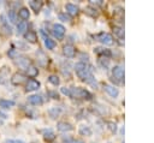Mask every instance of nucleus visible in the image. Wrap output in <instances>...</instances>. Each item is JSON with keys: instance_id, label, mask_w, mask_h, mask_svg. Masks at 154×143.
Masks as SVG:
<instances>
[{"instance_id": "nucleus-1", "label": "nucleus", "mask_w": 154, "mask_h": 143, "mask_svg": "<svg viewBox=\"0 0 154 143\" xmlns=\"http://www.w3.org/2000/svg\"><path fill=\"white\" fill-rule=\"evenodd\" d=\"M75 71H76L77 76H78L82 81H84V82H87V83H90V84L96 83V82H95V78H94V76H93V73H91V67H90L89 65H87L85 62H83V61L77 62V64L75 65Z\"/></svg>"}, {"instance_id": "nucleus-2", "label": "nucleus", "mask_w": 154, "mask_h": 143, "mask_svg": "<svg viewBox=\"0 0 154 143\" xmlns=\"http://www.w3.org/2000/svg\"><path fill=\"white\" fill-rule=\"evenodd\" d=\"M69 89H70V97H73V99H87V100L91 99V94L84 88L72 87V88H69Z\"/></svg>"}, {"instance_id": "nucleus-3", "label": "nucleus", "mask_w": 154, "mask_h": 143, "mask_svg": "<svg viewBox=\"0 0 154 143\" xmlns=\"http://www.w3.org/2000/svg\"><path fill=\"white\" fill-rule=\"evenodd\" d=\"M97 41H100L102 44H106V46H111L113 44V36L108 32H100L97 36H96Z\"/></svg>"}, {"instance_id": "nucleus-4", "label": "nucleus", "mask_w": 154, "mask_h": 143, "mask_svg": "<svg viewBox=\"0 0 154 143\" xmlns=\"http://www.w3.org/2000/svg\"><path fill=\"white\" fill-rule=\"evenodd\" d=\"M112 76H113V79H116L117 82L122 83L123 82V78H124V68L120 65L114 66L112 68Z\"/></svg>"}, {"instance_id": "nucleus-5", "label": "nucleus", "mask_w": 154, "mask_h": 143, "mask_svg": "<svg viewBox=\"0 0 154 143\" xmlns=\"http://www.w3.org/2000/svg\"><path fill=\"white\" fill-rule=\"evenodd\" d=\"M25 81H26V77H25L23 73H20V72H16V73H13L12 77H11V83H12L13 85H20V84H23Z\"/></svg>"}, {"instance_id": "nucleus-6", "label": "nucleus", "mask_w": 154, "mask_h": 143, "mask_svg": "<svg viewBox=\"0 0 154 143\" xmlns=\"http://www.w3.org/2000/svg\"><path fill=\"white\" fill-rule=\"evenodd\" d=\"M52 32H53V35L57 38L61 40L64 37V35H65V28L61 24H54L53 25V29H52Z\"/></svg>"}, {"instance_id": "nucleus-7", "label": "nucleus", "mask_w": 154, "mask_h": 143, "mask_svg": "<svg viewBox=\"0 0 154 143\" xmlns=\"http://www.w3.org/2000/svg\"><path fill=\"white\" fill-rule=\"evenodd\" d=\"M16 64H17L19 67L25 68V70H28V68L31 66L30 60H29L28 58H25V56H18V58L16 59Z\"/></svg>"}, {"instance_id": "nucleus-8", "label": "nucleus", "mask_w": 154, "mask_h": 143, "mask_svg": "<svg viewBox=\"0 0 154 143\" xmlns=\"http://www.w3.org/2000/svg\"><path fill=\"white\" fill-rule=\"evenodd\" d=\"M63 53L67 58H73L75 54H76V49H75V47L72 44H65L63 47Z\"/></svg>"}, {"instance_id": "nucleus-9", "label": "nucleus", "mask_w": 154, "mask_h": 143, "mask_svg": "<svg viewBox=\"0 0 154 143\" xmlns=\"http://www.w3.org/2000/svg\"><path fill=\"white\" fill-rule=\"evenodd\" d=\"M103 90H105V91H106L111 97H117V96H118V94H119L118 89H117L116 87L111 85V84H103Z\"/></svg>"}, {"instance_id": "nucleus-10", "label": "nucleus", "mask_w": 154, "mask_h": 143, "mask_svg": "<svg viewBox=\"0 0 154 143\" xmlns=\"http://www.w3.org/2000/svg\"><path fill=\"white\" fill-rule=\"evenodd\" d=\"M40 88V82L35 81V79H29L26 82V85H25V90L26 91H35Z\"/></svg>"}, {"instance_id": "nucleus-11", "label": "nucleus", "mask_w": 154, "mask_h": 143, "mask_svg": "<svg viewBox=\"0 0 154 143\" xmlns=\"http://www.w3.org/2000/svg\"><path fill=\"white\" fill-rule=\"evenodd\" d=\"M57 127L61 132H69V131H72L73 130V126L70 123H66V121H59L58 125H57Z\"/></svg>"}, {"instance_id": "nucleus-12", "label": "nucleus", "mask_w": 154, "mask_h": 143, "mask_svg": "<svg viewBox=\"0 0 154 143\" xmlns=\"http://www.w3.org/2000/svg\"><path fill=\"white\" fill-rule=\"evenodd\" d=\"M42 5H43V2L40 1V0H30V1H29V6L31 7V10H32L35 13H38V12L41 11Z\"/></svg>"}, {"instance_id": "nucleus-13", "label": "nucleus", "mask_w": 154, "mask_h": 143, "mask_svg": "<svg viewBox=\"0 0 154 143\" xmlns=\"http://www.w3.org/2000/svg\"><path fill=\"white\" fill-rule=\"evenodd\" d=\"M28 101L34 106H40L43 103V99L41 95H31L28 97Z\"/></svg>"}, {"instance_id": "nucleus-14", "label": "nucleus", "mask_w": 154, "mask_h": 143, "mask_svg": "<svg viewBox=\"0 0 154 143\" xmlns=\"http://www.w3.org/2000/svg\"><path fill=\"white\" fill-rule=\"evenodd\" d=\"M65 10L70 16H76L78 13V7L76 5H73V4H70V2L65 5Z\"/></svg>"}, {"instance_id": "nucleus-15", "label": "nucleus", "mask_w": 154, "mask_h": 143, "mask_svg": "<svg viewBox=\"0 0 154 143\" xmlns=\"http://www.w3.org/2000/svg\"><path fill=\"white\" fill-rule=\"evenodd\" d=\"M24 38L30 43H35L37 41V35L35 31H26L24 34Z\"/></svg>"}, {"instance_id": "nucleus-16", "label": "nucleus", "mask_w": 154, "mask_h": 143, "mask_svg": "<svg viewBox=\"0 0 154 143\" xmlns=\"http://www.w3.org/2000/svg\"><path fill=\"white\" fill-rule=\"evenodd\" d=\"M18 17H19L22 20L25 22V20L30 17V13H29L28 8H26V7H20V10L18 11Z\"/></svg>"}, {"instance_id": "nucleus-17", "label": "nucleus", "mask_w": 154, "mask_h": 143, "mask_svg": "<svg viewBox=\"0 0 154 143\" xmlns=\"http://www.w3.org/2000/svg\"><path fill=\"white\" fill-rule=\"evenodd\" d=\"M8 73H10V70L7 67L0 68V83H5V81L8 78Z\"/></svg>"}, {"instance_id": "nucleus-18", "label": "nucleus", "mask_w": 154, "mask_h": 143, "mask_svg": "<svg viewBox=\"0 0 154 143\" xmlns=\"http://www.w3.org/2000/svg\"><path fill=\"white\" fill-rule=\"evenodd\" d=\"M26 29H28V24H26V22L22 20V22H19V23L17 24V32H18V34H25Z\"/></svg>"}, {"instance_id": "nucleus-19", "label": "nucleus", "mask_w": 154, "mask_h": 143, "mask_svg": "<svg viewBox=\"0 0 154 143\" xmlns=\"http://www.w3.org/2000/svg\"><path fill=\"white\" fill-rule=\"evenodd\" d=\"M45 46L47 47V49H54L55 46H57V43H55V41L52 40L51 37L45 36Z\"/></svg>"}, {"instance_id": "nucleus-20", "label": "nucleus", "mask_w": 154, "mask_h": 143, "mask_svg": "<svg viewBox=\"0 0 154 143\" xmlns=\"http://www.w3.org/2000/svg\"><path fill=\"white\" fill-rule=\"evenodd\" d=\"M113 31H114L116 36H117L120 41H122V40H124V30H123V28H122V26H114Z\"/></svg>"}, {"instance_id": "nucleus-21", "label": "nucleus", "mask_w": 154, "mask_h": 143, "mask_svg": "<svg viewBox=\"0 0 154 143\" xmlns=\"http://www.w3.org/2000/svg\"><path fill=\"white\" fill-rule=\"evenodd\" d=\"M85 13H87L88 16H90V17H96V16L99 14L97 10H96L95 7H93V6H88V7H85Z\"/></svg>"}, {"instance_id": "nucleus-22", "label": "nucleus", "mask_w": 154, "mask_h": 143, "mask_svg": "<svg viewBox=\"0 0 154 143\" xmlns=\"http://www.w3.org/2000/svg\"><path fill=\"white\" fill-rule=\"evenodd\" d=\"M95 53L99 54V55H102V56H105V55L109 56V55H111V52H109L108 49H106V48H101V47H96V48H95Z\"/></svg>"}, {"instance_id": "nucleus-23", "label": "nucleus", "mask_w": 154, "mask_h": 143, "mask_svg": "<svg viewBox=\"0 0 154 143\" xmlns=\"http://www.w3.org/2000/svg\"><path fill=\"white\" fill-rule=\"evenodd\" d=\"M79 133L82 136H91V129L89 126H81L79 127Z\"/></svg>"}, {"instance_id": "nucleus-24", "label": "nucleus", "mask_w": 154, "mask_h": 143, "mask_svg": "<svg viewBox=\"0 0 154 143\" xmlns=\"http://www.w3.org/2000/svg\"><path fill=\"white\" fill-rule=\"evenodd\" d=\"M43 138H45V141H47V142H52V141H54V139H55V135H54V132H53V131L48 130L47 132H45Z\"/></svg>"}, {"instance_id": "nucleus-25", "label": "nucleus", "mask_w": 154, "mask_h": 143, "mask_svg": "<svg viewBox=\"0 0 154 143\" xmlns=\"http://www.w3.org/2000/svg\"><path fill=\"white\" fill-rule=\"evenodd\" d=\"M26 72H28V76H29V77H31V79H32L34 77H36V76H37L38 70H37L35 66H30V67L26 70Z\"/></svg>"}, {"instance_id": "nucleus-26", "label": "nucleus", "mask_w": 154, "mask_h": 143, "mask_svg": "<svg viewBox=\"0 0 154 143\" xmlns=\"http://www.w3.org/2000/svg\"><path fill=\"white\" fill-rule=\"evenodd\" d=\"M14 105L13 101H10V100H0V107H4V108H11L12 106Z\"/></svg>"}, {"instance_id": "nucleus-27", "label": "nucleus", "mask_w": 154, "mask_h": 143, "mask_svg": "<svg viewBox=\"0 0 154 143\" xmlns=\"http://www.w3.org/2000/svg\"><path fill=\"white\" fill-rule=\"evenodd\" d=\"M48 82H49L51 84H53V85H59V83H60L59 77L55 76V75H51V76L48 77Z\"/></svg>"}, {"instance_id": "nucleus-28", "label": "nucleus", "mask_w": 154, "mask_h": 143, "mask_svg": "<svg viewBox=\"0 0 154 143\" xmlns=\"http://www.w3.org/2000/svg\"><path fill=\"white\" fill-rule=\"evenodd\" d=\"M59 113H60V109L57 108V107H53V108L49 109V114H51L52 118H57L59 115Z\"/></svg>"}, {"instance_id": "nucleus-29", "label": "nucleus", "mask_w": 154, "mask_h": 143, "mask_svg": "<svg viewBox=\"0 0 154 143\" xmlns=\"http://www.w3.org/2000/svg\"><path fill=\"white\" fill-rule=\"evenodd\" d=\"M8 19H10L12 23H16V22H17V14H16V12H14L13 10H11V11L8 12Z\"/></svg>"}, {"instance_id": "nucleus-30", "label": "nucleus", "mask_w": 154, "mask_h": 143, "mask_svg": "<svg viewBox=\"0 0 154 143\" xmlns=\"http://www.w3.org/2000/svg\"><path fill=\"white\" fill-rule=\"evenodd\" d=\"M99 61H100V64H101V65H102V66H103L105 68H107V67H108V64H109V60H108L107 58H105V56H101V59H100Z\"/></svg>"}, {"instance_id": "nucleus-31", "label": "nucleus", "mask_w": 154, "mask_h": 143, "mask_svg": "<svg viewBox=\"0 0 154 143\" xmlns=\"http://www.w3.org/2000/svg\"><path fill=\"white\" fill-rule=\"evenodd\" d=\"M107 125H108L107 127L109 129L111 132H116V131H117V125H116V123H113V121H108Z\"/></svg>"}, {"instance_id": "nucleus-32", "label": "nucleus", "mask_w": 154, "mask_h": 143, "mask_svg": "<svg viewBox=\"0 0 154 143\" xmlns=\"http://www.w3.org/2000/svg\"><path fill=\"white\" fill-rule=\"evenodd\" d=\"M114 14H116V16H118L119 18H122V17L124 16V11H123V8H122V7H116Z\"/></svg>"}, {"instance_id": "nucleus-33", "label": "nucleus", "mask_w": 154, "mask_h": 143, "mask_svg": "<svg viewBox=\"0 0 154 143\" xmlns=\"http://www.w3.org/2000/svg\"><path fill=\"white\" fill-rule=\"evenodd\" d=\"M59 19L63 20V22H69V20H70V17L66 16V14H64V13H60V14H59Z\"/></svg>"}, {"instance_id": "nucleus-34", "label": "nucleus", "mask_w": 154, "mask_h": 143, "mask_svg": "<svg viewBox=\"0 0 154 143\" xmlns=\"http://www.w3.org/2000/svg\"><path fill=\"white\" fill-rule=\"evenodd\" d=\"M61 93H63L64 95H66V96H70V89H69V88H66V87L61 88Z\"/></svg>"}, {"instance_id": "nucleus-35", "label": "nucleus", "mask_w": 154, "mask_h": 143, "mask_svg": "<svg viewBox=\"0 0 154 143\" xmlns=\"http://www.w3.org/2000/svg\"><path fill=\"white\" fill-rule=\"evenodd\" d=\"M5 143H24V142L20 139H6Z\"/></svg>"}, {"instance_id": "nucleus-36", "label": "nucleus", "mask_w": 154, "mask_h": 143, "mask_svg": "<svg viewBox=\"0 0 154 143\" xmlns=\"http://www.w3.org/2000/svg\"><path fill=\"white\" fill-rule=\"evenodd\" d=\"M90 2L95 5H102V0H90Z\"/></svg>"}, {"instance_id": "nucleus-37", "label": "nucleus", "mask_w": 154, "mask_h": 143, "mask_svg": "<svg viewBox=\"0 0 154 143\" xmlns=\"http://www.w3.org/2000/svg\"><path fill=\"white\" fill-rule=\"evenodd\" d=\"M66 143H83V142L78 141V139H69V141H66Z\"/></svg>"}, {"instance_id": "nucleus-38", "label": "nucleus", "mask_w": 154, "mask_h": 143, "mask_svg": "<svg viewBox=\"0 0 154 143\" xmlns=\"http://www.w3.org/2000/svg\"><path fill=\"white\" fill-rule=\"evenodd\" d=\"M6 119V115L5 114H2V113H0V125L4 123V120Z\"/></svg>"}]
</instances>
